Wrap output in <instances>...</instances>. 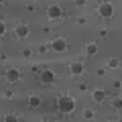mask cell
I'll use <instances>...</instances> for the list:
<instances>
[{
  "instance_id": "cell-1",
  "label": "cell",
  "mask_w": 122,
  "mask_h": 122,
  "mask_svg": "<svg viewBox=\"0 0 122 122\" xmlns=\"http://www.w3.org/2000/svg\"><path fill=\"white\" fill-rule=\"evenodd\" d=\"M57 110L63 114H71L75 110V100L69 96H61L59 100H57Z\"/></svg>"
},
{
  "instance_id": "cell-2",
  "label": "cell",
  "mask_w": 122,
  "mask_h": 122,
  "mask_svg": "<svg viewBox=\"0 0 122 122\" xmlns=\"http://www.w3.org/2000/svg\"><path fill=\"white\" fill-rule=\"evenodd\" d=\"M98 14H100L102 18H112L114 16V6L110 4V2H104V4L98 6Z\"/></svg>"
},
{
  "instance_id": "cell-3",
  "label": "cell",
  "mask_w": 122,
  "mask_h": 122,
  "mask_svg": "<svg viewBox=\"0 0 122 122\" xmlns=\"http://www.w3.org/2000/svg\"><path fill=\"white\" fill-rule=\"evenodd\" d=\"M51 49L57 51V53H63L67 49V39H65V37H57V39H53L51 41Z\"/></svg>"
},
{
  "instance_id": "cell-4",
  "label": "cell",
  "mask_w": 122,
  "mask_h": 122,
  "mask_svg": "<svg viewBox=\"0 0 122 122\" xmlns=\"http://www.w3.org/2000/svg\"><path fill=\"white\" fill-rule=\"evenodd\" d=\"M39 79H41V83H45V86H51V83L55 81V73H53L51 69H43L39 73Z\"/></svg>"
},
{
  "instance_id": "cell-5",
  "label": "cell",
  "mask_w": 122,
  "mask_h": 122,
  "mask_svg": "<svg viewBox=\"0 0 122 122\" xmlns=\"http://www.w3.org/2000/svg\"><path fill=\"white\" fill-rule=\"evenodd\" d=\"M14 35H16L18 39H26V37H29V26H26L25 22H18V25L14 26Z\"/></svg>"
},
{
  "instance_id": "cell-6",
  "label": "cell",
  "mask_w": 122,
  "mask_h": 122,
  "mask_svg": "<svg viewBox=\"0 0 122 122\" xmlns=\"http://www.w3.org/2000/svg\"><path fill=\"white\" fill-rule=\"evenodd\" d=\"M61 14H63V10H61L57 4H53V6L47 8V16L49 18H61Z\"/></svg>"
},
{
  "instance_id": "cell-7",
  "label": "cell",
  "mask_w": 122,
  "mask_h": 122,
  "mask_svg": "<svg viewBox=\"0 0 122 122\" xmlns=\"http://www.w3.org/2000/svg\"><path fill=\"white\" fill-rule=\"evenodd\" d=\"M83 63L81 61H75V63H71V67H69V71H71V75H81L83 73Z\"/></svg>"
},
{
  "instance_id": "cell-8",
  "label": "cell",
  "mask_w": 122,
  "mask_h": 122,
  "mask_svg": "<svg viewBox=\"0 0 122 122\" xmlns=\"http://www.w3.org/2000/svg\"><path fill=\"white\" fill-rule=\"evenodd\" d=\"M92 98H94V102H96V104H100V102H104V98H106V92L102 90V87H98V90L94 92V94H92Z\"/></svg>"
},
{
  "instance_id": "cell-9",
  "label": "cell",
  "mask_w": 122,
  "mask_h": 122,
  "mask_svg": "<svg viewBox=\"0 0 122 122\" xmlns=\"http://www.w3.org/2000/svg\"><path fill=\"white\" fill-rule=\"evenodd\" d=\"M6 79H8V81H18V79H20V71L18 69H8L6 71Z\"/></svg>"
},
{
  "instance_id": "cell-10",
  "label": "cell",
  "mask_w": 122,
  "mask_h": 122,
  "mask_svg": "<svg viewBox=\"0 0 122 122\" xmlns=\"http://www.w3.org/2000/svg\"><path fill=\"white\" fill-rule=\"evenodd\" d=\"M41 106V96H30L29 98V108L30 110H37Z\"/></svg>"
},
{
  "instance_id": "cell-11",
  "label": "cell",
  "mask_w": 122,
  "mask_h": 122,
  "mask_svg": "<svg viewBox=\"0 0 122 122\" xmlns=\"http://www.w3.org/2000/svg\"><path fill=\"white\" fill-rule=\"evenodd\" d=\"M86 53H87V55H96V53H98V45H96V43L86 45Z\"/></svg>"
},
{
  "instance_id": "cell-12",
  "label": "cell",
  "mask_w": 122,
  "mask_h": 122,
  "mask_svg": "<svg viewBox=\"0 0 122 122\" xmlns=\"http://www.w3.org/2000/svg\"><path fill=\"white\" fill-rule=\"evenodd\" d=\"M112 106H114L116 110H120V108H122V98L116 96V98H114V102H112Z\"/></svg>"
},
{
  "instance_id": "cell-13",
  "label": "cell",
  "mask_w": 122,
  "mask_h": 122,
  "mask_svg": "<svg viewBox=\"0 0 122 122\" xmlns=\"http://www.w3.org/2000/svg\"><path fill=\"white\" fill-rule=\"evenodd\" d=\"M4 122H18V116H16V114H6Z\"/></svg>"
},
{
  "instance_id": "cell-14",
  "label": "cell",
  "mask_w": 122,
  "mask_h": 122,
  "mask_svg": "<svg viewBox=\"0 0 122 122\" xmlns=\"http://www.w3.org/2000/svg\"><path fill=\"white\" fill-rule=\"evenodd\" d=\"M108 65L110 67H118V65H120V59H118V57H112V59L108 61Z\"/></svg>"
},
{
  "instance_id": "cell-15",
  "label": "cell",
  "mask_w": 122,
  "mask_h": 122,
  "mask_svg": "<svg viewBox=\"0 0 122 122\" xmlns=\"http://www.w3.org/2000/svg\"><path fill=\"white\" fill-rule=\"evenodd\" d=\"M83 116H86L87 120H92V118H94V110H83Z\"/></svg>"
},
{
  "instance_id": "cell-16",
  "label": "cell",
  "mask_w": 122,
  "mask_h": 122,
  "mask_svg": "<svg viewBox=\"0 0 122 122\" xmlns=\"http://www.w3.org/2000/svg\"><path fill=\"white\" fill-rule=\"evenodd\" d=\"M4 33H6V25L0 20V37H4Z\"/></svg>"
},
{
  "instance_id": "cell-17",
  "label": "cell",
  "mask_w": 122,
  "mask_h": 122,
  "mask_svg": "<svg viewBox=\"0 0 122 122\" xmlns=\"http://www.w3.org/2000/svg\"><path fill=\"white\" fill-rule=\"evenodd\" d=\"M110 122H120V120H110Z\"/></svg>"
}]
</instances>
